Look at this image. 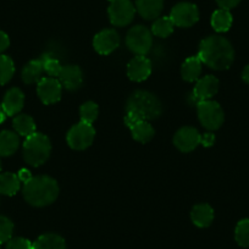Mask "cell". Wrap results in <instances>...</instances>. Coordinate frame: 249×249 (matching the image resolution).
I'll use <instances>...</instances> for the list:
<instances>
[{
	"label": "cell",
	"mask_w": 249,
	"mask_h": 249,
	"mask_svg": "<svg viewBox=\"0 0 249 249\" xmlns=\"http://www.w3.org/2000/svg\"><path fill=\"white\" fill-rule=\"evenodd\" d=\"M120 36L112 28L100 31L93 39V47L100 55H109L119 48Z\"/></svg>",
	"instance_id": "12"
},
{
	"label": "cell",
	"mask_w": 249,
	"mask_h": 249,
	"mask_svg": "<svg viewBox=\"0 0 249 249\" xmlns=\"http://www.w3.org/2000/svg\"><path fill=\"white\" fill-rule=\"evenodd\" d=\"M6 249H32V242L23 237H14L6 242Z\"/></svg>",
	"instance_id": "33"
},
{
	"label": "cell",
	"mask_w": 249,
	"mask_h": 249,
	"mask_svg": "<svg viewBox=\"0 0 249 249\" xmlns=\"http://www.w3.org/2000/svg\"><path fill=\"white\" fill-rule=\"evenodd\" d=\"M215 143V135L212 132H207L200 137V144H203L204 147L209 148L212 145H214Z\"/></svg>",
	"instance_id": "35"
},
{
	"label": "cell",
	"mask_w": 249,
	"mask_h": 249,
	"mask_svg": "<svg viewBox=\"0 0 249 249\" xmlns=\"http://www.w3.org/2000/svg\"><path fill=\"white\" fill-rule=\"evenodd\" d=\"M162 114V104L148 90H135L126 103L124 124L128 128L138 121L157 120Z\"/></svg>",
	"instance_id": "2"
},
{
	"label": "cell",
	"mask_w": 249,
	"mask_h": 249,
	"mask_svg": "<svg viewBox=\"0 0 249 249\" xmlns=\"http://www.w3.org/2000/svg\"><path fill=\"white\" fill-rule=\"evenodd\" d=\"M59 81L61 86L69 92H76L81 88L83 83V73L80 66L65 65L62 66L59 75Z\"/></svg>",
	"instance_id": "15"
},
{
	"label": "cell",
	"mask_w": 249,
	"mask_h": 249,
	"mask_svg": "<svg viewBox=\"0 0 249 249\" xmlns=\"http://www.w3.org/2000/svg\"><path fill=\"white\" fill-rule=\"evenodd\" d=\"M109 1H112V0H109Z\"/></svg>",
	"instance_id": "41"
},
{
	"label": "cell",
	"mask_w": 249,
	"mask_h": 249,
	"mask_svg": "<svg viewBox=\"0 0 249 249\" xmlns=\"http://www.w3.org/2000/svg\"><path fill=\"white\" fill-rule=\"evenodd\" d=\"M242 80L249 85V65H247L242 71Z\"/></svg>",
	"instance_id": "38"
},
{
	"label": "cell",
	"mask_w": 249,
	"mask_h": 249,
	"mask_svg": "<svg viewBox=\"0 0 249 249\" xmlns=\"http://www.w3.org/2000/svg\"><path fill=\"white\" fill-rule=\"evenodd\" d=\"M191 220L197 227H209L214 220V209L207 203L197 204L191 212Z\"/></svg>",
	"instance_id": "18"
},
{
	"label": "cell",
	"mask_w": 249,
	"mask_h": 249,
	"mask_svg": "<svg viewBox=\"0 0 249 249\" xmlns=\"http://www.w3.org/2000/svg\"><path fill=\"white\" fill-rule=\"evenodd\" d=\"M234 238L241 247H249V219H243L237 224L234 230Z\"/></svg>",
	"instance_id": "31"
},
{
	"label": "cell",
	"mask_w": 249,
	"mask_h": 249,
	"mask_svg": "<svg viewBox=\"0 0 249 249\" xmlns=\"http://www.w3.org/2000/svg\"><path fill=\"white\" fill-rule=\"evenodd\" d=\"M43 73H44V66H43V60L40 57V59L31 60L23 66L22 71H21V78L26 85H33L42 80Z\"/></svg>",
	"instance_id": "19"
},
{
	"label": "cell",
	"mask_w": 249,
	"mask_h": 249,
	"mask_svg": "<svg viewBox=\"0 0 249 249\" xmlns=\"http://www.w3.org/2000/svg\"><path fill=\"white\" fill-rule=\"evenodd\" d=\"M131 133H132L133 140L137 141V142L145 143L150 142L153 140L155 135L154 127L150 124L149 121H138L136 124H133L130 127Z\"/></svg>",
	"instance_id": "24"
},
{
	"label": "cell",
	"mask_w": 249,
	"mask_h": 249,
	"mask_svg": "<svg viewBox=\"0 0 249 249\" xmlns=\"http://www.w3.org/2000/svg\"><path fill=\"white\" fill-rule=\"evenodd\" d=\"M110 22L116 27H124L132 22L136 14V8L131 0H112L109 9Z\"/></svg>",
	"instance_id": "8"
},
{
	"label": "cell",
	"mask_w": 249,
	"mask_h": 249,
	"mask_svg": "<svg viewBox=\"0 0 249 249\" xmlns=\"http://www.w3.org/2000/svg\"><path fill=\"white\" fill-rule=\"evenodd\" d=\"M21 181L18 175L13 172H3L0 174V195L13 197L20 191Z\"/></svg>",
	"instance_id": "23"
},
{
	"label": "cell",
	"mask_w": 249,
	"mask_h": 249,
	"mask_svg": "<svg viewBox=\"0 0 249 249\" xmlns=\"http://www.w3.org/2000/svg\"><path fill=\"white\" fill-rule=\"evenodd\" d=\"M18 179H20V181L22 182V183H26V182H28L31 178H32V175H31L30 170L21 169L20 171H18Z\"/></svg>",
	"instance_id": "37"
},
{
	"label": "cell",
	"mask_w": 249,
	"mask_h": 249,
	"mask_svg": "<svg viewBox=\"0 0 249 249\" xmlns=\"http://www.w3.org/2000/svg\"><path fill=\"white\" fill-rule=\"evenodd\" d=\"M202 135L199 131L191 126H184L179 128L174 137V144L179 152L190 153L193 152L200 144Z\"/></svg>",
	"instance_id": "11"
},
{
	"label": "cell",
	"mask_w": 249,
	"mask_h": 249,
	"mask_svg": "<svg viewBox=\"0 0 249 249\" xmlns=\"http://www.w3.org/2000/svg\"><path fill=\"white\" fill-rule=\"evenodd\" d=\"M13 127L18 136L27 138L36 132L35 120L26 114H18L14 117Z\"/></svg>",
	"instance_id": "25"
},
{
	"label": "cell",
	"mask_w": 249,
	"mask_h": 249,
	"mask_svg": "<svg viewBox=\"0 0 249 249\" xmlns=\"http://www.w3.org/2000/svg\"><path fill=\"white\" fill-rule=\"evenodd\" d=\"M20 147V136L14 131L0 132V157H11Z\"/></svg>",
	"instance_id": "20"
},
{
	"label": "cell",
	"mask_w": 249,
	"mask_h": 249,
	"mask_svg": "<svg viewBox=\"0 0 249 249\" xmlns=\"http://www.w3.org/2000/svg\"><path fill=\"white\" fill-rule=\"evenodd\" d=\"M23 105H25V94L18 87L10 88L5 93L3 98V103H1V107H3L6 116H16V115H18L22 110Z\"/></svg>",
	"instance_id": "16"
},
{
	"label": "cell",
	"mask_w": 249,
	"mask_h": 249,
	"mask_svg": "<svg viewBox=\"0 0 249 249\" xmlns=\"http://www.w3.org/2000/svg\"><path fill=\"white\" fill-rule=\"evenodd\" d=\"M198 57L208 68L216 71L227 70L234 60V49L229 39L222 36H209L199 44Z\"/></svg>",
	"instance_id": "1"
},
{
	"label": "cell",
	"mask_w": 249,
	"mask_h": 249,
	"mask_svg": "<svg viewBox=\"0 0 249 249\" xmlns=\"http://www.w3.org/2000/svg\"><path fill=\"white\" fill-rule=\"evenodd\" d=\"M203 62L198 56H190L184 60L181 68V76L186 82H195L199 80Z\"/></svg>",
	"instance_id": "21"
},
{
	"label": "cell",
	"mask_w": 249,
	"mask_h": 249,
	"mask_svg": "<svg viewBox=\"0 0 249 249\" xmlns=\"http://www.w3.org/2000/svg\"><path fill=\"white\" fill-rule=\"evenodd\" d=\"M23 159L28 165L38 167L44 164L52 153V142L49 137L40 132H35L23 142Z\"/></svg>",
	"instance_id": "4"
},
{
	"label": "cell",
	"mask_w": 249,
	"mask_h": 249,
	"mask_svg": "<svg viewBox=\"0 0 249 249\" xmlns=\"http://www.w3.org/2000/svg\"><path fill=\"white\" fill-rule=\"evenodd\" d=\"M14 224L9 217L0 215V244L6 243L13 238Z\"/></svg>",
	"instance_id": "32"
},
{
	"label": "cell",
	"mask_w": 249,
	"mask_h": 249,
	"mask_svg": "<svg viewBox=\"0 0 249 249\" xmlns=\"http://www.w3.org/2000/svg\"><path fill=\"white\" fill-rule=\"evenodd\" d=\"M59 184L50 176H36L23 183L22 195L26 202L36 208L50 205L59 196Z\"/></svg>",
	"instance_id": "3"
},
{
	"label": "cell",
	"mask_w": 249,
	"mask_h": 249,
	"mask_svg": "<svg viewBox=\"0 0 249 249\" xmlns=\"http://www.w3.org/2000/svg\"><path fill=\"white\" fill-rule=\"evenodd\" d=\"M15 73V64L8 55L0 54V86L10 82Z\"/></svg>",
	"instance_id": "28"
},
{
	"label": "cell",
	"mask_w": 249,
	"mask_h": 249,
	"mask_svg": "<svg viewBox=\"0 0 249 249\" xmlns=\"http://www.w3.org/2000/svg\"><path fill=\"white\" fill-rule=\"evenodd\" d=\"M5 119H6V114H5V112H4L3 107H1V104H0V124H3L4 121H5Z\"/></svg>",
	"instance_id": "39"
},
{
	"label": "cell",
	"mask_w": 249,
	"mask_h": 249,
	"mask_svg": "<svg viewBox=\"0 0 249 249\" xmlns=\"http://www.w3.org/2000/svg\"><path fill=\"white\" fill-rule=\"evenodd\" d=\"M152 73V61L148 57L137 55L127 65V76L133 82H143Z\"/></svg>",
	"instance_id": "14"
},
{
	"label": "cell",
	"mask_w": 249,
	"mask_h": 249,
	"mask_svg": "<svg viewBox=\"0 0 249 249\" xmlns=\"http://www.w3.org/2000/svg\"><path fill=\"white\" fill-rule=\"evenodd\" d=\"M10 45V39H9V36L5 32L0 31V54H3L6 49Z\"/></svg>",
	"instance_id": "36"
},
{
	"label": "cell",
	"mask_w": 249,
	"mask_h": 249,
	"mask_svg": "<svg viewBox=\"0 0 249 249\" xmlns=\"http://www.w3.org/2000/svg\"><path fill=\"white\" fill-rule=\"evenodd\" d=\"M32 249H66V243L59 234L45 233L33 242Z\"/></svg>",
	"instance_id": "22"
},
{
	"label": "cell",
	"mask_w": 249,
	"mask_h": 249,
	"mask_svg": "<svg viewBox=\"0 0 249 249\" xmlns=\"http://www.w3.org/2000/svg\"><path fill=\"white\" fill-rule=\"evenodd\" d=\"M43 66H44V72H47L50 77H59L60 72H61L62 65L61 62L54 57L53 55L45 54L42 56Z\"/></svg>",
	"instance_id": "30"
},
{
	"label": "cell",
	"mask_w": 249,
	"mask_h": 249,
	"mask_svg": "<svg viewBox=\"0 0 249 249\" xmlns=\"http://www.w3.org/2000/svg\"><path fill=\"white\" fill-rule=\"evenodd\" d=\"M37 94L43 104H55L61 99L62 86L57 78L43 77L37 83Z\"/></svg>",
	"instance_id": "10"
},
{
	"label": "cell",
	"mask_w": 249,
	"mask_h": 249,
	"mask_svg": "<svg viewBox=\"0 0 249 249\" xmlns=\"http://www.w3.org/2000/svg\"><path fill=\"white\" fill-rule=\"evenodd\" d=\"M99 115V107L98 104L94 102H86L81 105L80 107V117L81 122L92 124L97 120Z\"/></svg>",
	"instance_id": "29"
},
{
	"label": "cell",
	"mask_w": 249,
	"mask_h": 249,
	"mask_svg": "<svg viewBox=\"0 0 249 249\" xmlns=\"http://www.w3.org/2000/svg\"><path fill=\"white\" fill-rule=\"evenodd\" d=\"M95 138V130L92 124L80 122L69 130L66 140L70 148L75 150H85L93 144Z\"/></svg>",
	"instance_id": "7"
},
{
	"label": "cell",
	"mask_w": 249,
	"mask_h": 249,
	"mask_svg": "<svg viewBox=\"0 0 249 249\" xmlns=\"http://www.w3.org/2000/svg\"><path fill=\"white\" fill-rule=\"evenodd\" d=\"M219 92V80L215 76L208 75L197 81V85L193 89V100L196 103L210 100Z\"/></svg>",
	"instance_id": "13"
},
{
	"label": "cell",
	"mask_w": 249,
	"mask_h": 249,
	"mask_svg": "<svg viewBox=\"0 0 249 249\" xmlns=\"http://www.w3.org/2000/svg\"><path fill=\"white\" fill-rule=\"evenodd\" d=\"M126 45L133 54L145 56L153 47L152 31L144 26H135L127 32Z\"/></svg>",
	"instance_id": "6"
},
{
	"label": "cell",
	"mask_w": 249,
	"mask_h": 249,
	"mask_svg": "<svg viewBox=\"0 0 249 249\" xmlns=\"http://www.w3.org/2000/svg\"><path fill=\"white\" fill-rule=\"evenodd\" d=\"M0 174H1V162H0Z\"/></svg>",
	"instance_id": "40"
},
{
	"label": "cell",
	"mask_w": 249,
	"mask_h": 249,
	"mask_svg": "<svg viewBox=\"0 0 249 249\" xmlns=\"http://www.w3.org/2000/svg\"><path fill=\"white\" fill-rule=\"evenodd\" d=\"M198 119L208 131H216L224 124L225 115L221 105L214 100H204L197 104Z\"/></svg>",
	"instance_id": "5"
},
{
	"label": "cell",
	"mask_w": 249,
	"mask_h": 249,
	"mask_svg": "<svg viewBox=\"0 0 249 249\" xmlns=\"http://www.w3.org/2000/svg\"><path fill=\"white\" fill-rule=\"evenodd\" d=\"M233 18H232L230 10H225V9H219L215 11L212 16V26L216 32L224 33L231 28Z\"/></svg>",
	"instance_id": "26"
},
{
	"label": "cell",
	"mask_w": 249,
	"mask_h": 249,
	"mask_svg": "<svg viewBox=\"0 0 249 249\" xmlns=\"http://www.w3.org/2000/svg\"><path fill=\"white\" fill-rule=\"evenodd\" d=\"M170 18L177 27H192L199 20V10L192 3H178L172 8Z\"/></svg>",
	"instance_id": "9"
},
{
	"label": "cell",
	"mask_w": 249,
	"mask_h": 249,
	"mask_svg": "<svg viewBox=\"0 0 249 249\" xmlns=\"http://www.w3.org/2000/svg\"><path fill=\"white\" fill-rule=\"evenodd\" d=\"M174 22L170 18V16L159 18L154 21L152 26V35L159 38H167L174 32Z\"/></svg>",
	"instance_id": "27"
},
{
	"label": "cell",
	"mask_w": 249,
	"mask_h": 249,
	"mask_svg": "<svg viewBox=\"0 0 249 249\" xmlns=\"http://www.w3.org/2000/svg\"><path fill=\"white\" fill-rule=\"evenodd\" d=\"M164 8V0H137L136 10L145 20H157Z\"/></svg>",
	"instance_id": "17"
},
{
	"label": "cell",
	"mask_w": 249,
	"mask_h": 249,
	"mask_svg": "<svg viewBox=\"0 0 249 249\" xmlns=\"http://www.w3.org/2000/svg\"><path fill=\"white\" fill-rule=\"evenodd\" d=\"M216 3L220 6V9L231 10V9L236 8L241 3V0H216Z\"/></svg>",
	"instance_id": "34"
}]
</instances>
